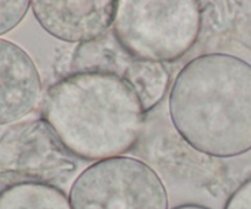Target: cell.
Returning a JSON list of instances; mask_svg holds the SVG:
<instances>
[{"label": "cell", "instance_id": "obj_1", "mask_svg": "<svg viewBox=\"0 0 251 209\" xmlns=\"http://www.w3.org/2000/svg\"><path fill=\"white\" fill-rule=\"evenodd\" d=\"M171 120L180 137L208 156L251 150V64L227 53L202 54L178 73L171 91Z\"/></svg>", "mask_w": 251, "mask_h": 209}, {"label": "cell", "instance_id": "obj_2", "mask_svg": "<svg viewBox=\"0 0 251 209\" xmlns=\"http://www.w3.org/2000/svg\"><path fill=\"white\" fill-rule=\"evenodd\" d=\"M145 112L134 89L119 76L76 71L54 83L42 100V118L78 159L123 156L136 145Z\"/></svg>", "mask_w": 251, "mask_h": 209}, {"label": "cell", "instance_id": "obj_3", "mask_svg": "<svg viewBox=\"0 0 251 209\" xmlns=\"http://www.w3.org/2000/svg\"><path fill=\"white\" fill-rule=\"evenodd\" d=\"M201 24L200 2L194 0H122L113 34L130 56L164 64L196 43Z\"/></svg>", "mask_w": 251, "mask_h": 209}, {"label": "cell", "instance_id": "obj_4", "mask_svg": "<svg viewBox=\"0 0 251 209\" xmlns=\"http://www.w3.org/2000/svg\"><path fill=\"white\" fill-rule=\"evenodd\" d=\"M71 209H168L159 175L142 160L117 156L86 167L69 192Z\"/></svg>", "mask_w": 251, "mask_h": 209}, {"label": "cell", "instance_id": "obj_5", "mask_svg": "<svg viewBox=\"0 0 251 209\" xmlns=\"http://www.w3.org/2000/svg\"><path fill=\"white\" fill-rule=\"evenodd\" d=\"M76 170V157L43 118L0 127V181L4 183L50 184Z\"/></svg>", "mask_w": 251, "mask_h": 209}, {"label": "cell", "instance_id": "obj_6", "mask_svg": "<svg viewBox=\"0 0 251 209\" xmlns=\"http://www.w3.org/2000/svg\"><path fill=\"white\" fill-rule=\"evenodd\" d=\"M75 71H100L119 76L135 90L145 112L164 97L171 75L163 63L142 60L130 56L117 38L105 33L91 43L80 44L70 63Z\"/></svg>", "mask_w": 251, "mask_h": 209}, {"label": "cell", "instance_id": "obj_7", "mask_svg": "<svg viewBox=\"0 0 251 209\" xmlns=\"http://www.w3.org/2000/svg\"><path fill=\"white\" fill-rule=\"evenodd\" d=\"M117 2L112 0L42 1L31 9L42 27L55 38L68 43H91L104 36L113 26Z\"/></svg>", "mask_w": 251, "mask_h": 209}, {"label": "cell", "instance_id": "obj_8", "mask_svg": "<svg viewBox=\"0 0 251 209\" xmlns=\"http://www.w3.org/2000/svg\"><path fill=\"white\" fill-rule=\"evenodd\" d=\"M42 100L38 69L26 51L0 38V127L20 122Z\"/></svg>", "mask_w": 251, "mask_h": 209}, {"label": "cell", "instance_id": "obj_9", "mask_svg": "<svg viewBox=\"0 0 251 209\" xmlns=\"http://www.w3.org/2000/svg\"><path fill=\"white\" fill-rule=\"evenodd\" d=\"M0 209H71L66 194L48 183H19L0 192Z\"/></svg>", "mask_w": 251, "mask_h": 209}, {"label": "cell", "instance_id": "obj_10", "mask_svg": "<svg viewBox=\"0 0 251 209\" xmlns=\"http://www.w3.org/2000/svg\"><path fill=\"white\" fill-rule=\"evenodd\" d=\"M32 1L0 0V36L14 30L26 16Z\"/></svg>", "mask_w": 251, "mask_h": 209}, {"label": "cell", "instance_id": "obj_11", "mask_svg": "<svg viewBox=\"0 0 251 209\" xmlns=\"http://www.w3.org/2000/svg\"><path fill=\"white\" fill-rule=\"evenodd\" d=\"M225 209H251V177L233 192Z\"/></svg>", "mask_w": 251, "mask_h": 209}, {"label": "cell", "instance_id": "obj_12", "mask_svg": "<svg viewBox=\"0 0 251 209\" xmlns=\"http://www.w3.org/2000/svg\"><path fill=\"white\" fill-rule=\"evenodd\" d=\"M173 209H210V208L203 206H199V204H183V206L176 207V208Z\"/></svg>", "mask_w": 251, "mask_h": 209}]
</instances>
